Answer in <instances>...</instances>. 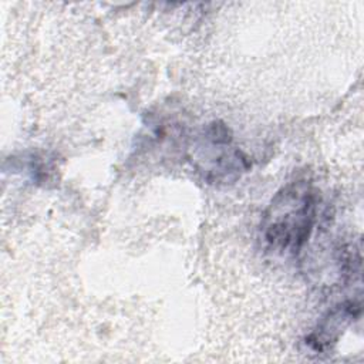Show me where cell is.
I'll list each match as a JSON object with an SVG mask.
<instances>
[{
    "instance_id": "cell-2",
    "label": "cell",
    "mask_w": 364,
    "mask_h": 364,
    "mask_svg": "<svg viewBox=\"0 0 364 364\" xmlns=\"http://www.w3.org/2000/svg\"><path fill=\"white\" fill-rule=\"evenodd\" d=\"M360 304L353 300L337 304L321 318L316 330L306 338V343L314 351L327 350L338 340L343 330L360 316Z\"/></svg>"
},
{
    "instance_id": "cell-1",
    "label": "cell",
    "mask_w": 364,
    "mask_h": 364,
    "mask_svg": "<svg viewBox=\"0 0 364 364\" xmlns=\"http://www.w3.org/2000/svg\"><path fill=\"white\" fill-rule=\"evenodd\" d=\"M317 203V192L309 181L299 179L283 186L263 218L266 245L276 252H299L313 232Z\"/></svg>"
}]
</instances>
